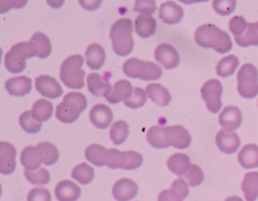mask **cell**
<instances>
[{
	"label": "cell",
	"instance_id": "obj_47",
	"mask_svg": "<svg viewBox=\"0 0 258 201\" xmlns=\"http://www.w3.org/2000/svg\"><path fill=\"white\" fill-rule=\"evenodd\" d=\"M126 153V163L123 170H135L141 166L143 162L142 156L134 150H128Z\"/></svg>",
	"mask_w": 258,
	"mask_h": 201
},
{
	"label": "cell",
	"instance_id": "obj_7",
	"mask_svg": "<svg viewBox=\"0 0 258 201\" xmlns=\"http://www.w3.org/2000/svg\"><path fill=\"white\" fill-rule=\"evenodd\" d=\"M238 92L245 99H252L258 94V71L252 64H244L237 75Z\"/></svg>",
	"mask_w": 258,
	"mask_h": 201
},
{
	"label": "cell",
	"instance_id": "obj_1",
	"mask_svg": "<svg viewBox=\"0 0 258 201\" xmlns=\"http://www.w3.org/2000/svg\"><path fill=\"white\" fill-rule=\"evenodd\" d=\"M196 42L205 48H213L219 54L231 51L233 43L230 35L215 24H203L195 32Z\"/></svg>",
	"mask_w": 258,
	"mask_h": 201
},
{
	"label": "cell",
	"instance_id": "obj_27",
	"mask_svg": "<svg viewBox=\"0 0 258 201\" xmlns=\"http://www.w3.org/2000/svg\"><path fill=\"white\" fill-rule=\"evenodd\" d=\"M136 33L141 37H149L156 31V20L151 15H138L135 19Z\"/></svg>",
	"mask_w": 258,
	"mask_h": 201
},
{
	"label": "cell",
	"instance_id": "obj_32",
	"mask_svg": "<svg viewBox=\"0 0 258 201\" xmlns=\"http://www.w3.org/2000/svg\"><path fill=\"white\" fill-rule=\"evenodd\" d=\"M53 111V106L50 101L46 99H39L37 100L31 109V113L33 117L38 121V122H44L50 118L52 115Z\"/></svg>",
	"mask_w": 258,
	"mask_h": 201
},
{
	"label": "cell",
	"instance_id": "obj_25",
	"mask_svg": "<svg viewBox=\"0 0 258 201\" xmlns=\"http://www.w3.org/2000/svg\"><path fill=\"white\" fill-rule=\"evenodd\" d=\"M87 84L89 91L95 96H106L112 90V86L108 81H104L101 75L97 73H91L88 75Z\"/></svg>",
	"mask_w": 258,
	"mask_h": 201
},
{
	"label": "cell",
	"instance_id": "obj_24",
	"mask_svg": "<svg viewBox=\"0 0 258 201\" xmlns=\"http://www.w3.org/2000/svg\"><path fill=\"white\" fill-rule=\"evenodd\" d=\"M238 162L245 169L258 167V145L249 143L244 145L238 154Z\"/></svg>",
	"mask_w": 258,
	"mask_h": 201
},
{
	"label": "cell",
	"instance_id": "obj_37",
	"mask_svg": "<svg viewBox=\"0 0 258 201\" xmlns=\"http://www.w3.org/2000/svg\"><path fill=\"white\" fill-rule=\"evenodd\" d=\"M30 41L34 42L38 47V58L39 59H45L47 58L51 53V44L49 38L42 32H35L31 38Z\"/></svg>",
	"mask_w": 258,
	"mask_h": 201
},
{
	"label": "cell",
	"instance_id": "obj_39",
	"mask_svg": "<svg viewBox=\"0 0 258 201\" xmlns=\"http://www.w3.org/2000/svg\"><path fill=\"white\" fill-rule=\"evenodd\" d=\"M19 123L22 129L29 133H36L41 129V122L33 117L31 111L23 112L19 117Z\"/></svg>",
	"mask_w": 258,
	"mask_h": 201
},
{
	"label": "cell",
	"instance_id": "obj_6",
	"mask_svg": "<svg viewBox=\"0 0 258 201\" xmlns=\"http://www.w3.org/2000/svg\"><path fill=\"white\" fill-rule=\"evenodd\" d=\"M123 72L129 78H138L145 81L158 80L162 76V70L158 65L137 58L127 60L123 65Z\"/></svg>",
	"mask_w": 258,
	"mask_h": 201
},
{
	"label": "cell",
	"instance_id": "obj_45",
	"mask_svg": "<svg viewBox=\"0 0 258 201\" xmlns=\"http://www.w3.org/2000/svg\"><path fill=\"white\" fill-rule=\"evenodd\" d=\"M248 26V22L246 19L241 15H236L230 19L229 22V29L234 34V36L242 35Z\"/></svg>",
	"mask_w": 258,
	"mask_h": 201
},
{
	"label": "cell",
	"instance_id": "obj_19",
	"mask_svg": "<svg viewBox=\"0 0 258 201\" xmlns=\"http://www.w3.org/2000/svg\"><path fill=\"white\" fill-rule=\"evenodd\" d=\"M21 164L27 171H34L40 168L43 163V156L38 145H28L21 152Z\"/></svg>",
	"mask_w": 258,
	"mask_h": 201
},
{
	"label": "cell",
	"instance_id": "obj_53",
	"mask_svg": "<svg viewBox=\"0 0 258 201\" xmlns=\"http://www.w3.org/2000/svg\"><path fill=\"white\" fill-rule=\"evenodd\" d=\"M225 201H244V200L238 196H230Z\"/></svg>",
	"mask_w": 258,
	"mask_h": 201
},
{
	"label": "cell",
	"instance_id": "obj_44",
	"mask_svg": "<svg viewBox=\"0 0 258 201\" xmlns=\"http://www.w3.org/2000/svg\"><path fill=\"white\" fill-rule=\"evenodd\" d=\"M236 4V0H214L213 8L218 14L222 16H227L235 10Z\"/></svg>",
	"mask_w": 258,
	"mask_h": 201
},
{
	"label": "cell",
	"instance_id": "obj_52",
	"mask_svg": "<svg viewBox=\"0 0 258 201\" xmlns=\"http://www.w3.org/2000/svg\"><path fill=\"white\" fill-rule=\"evenodd\" d=\"M178 1L183 4H192V3H198V2H206L208 0H178Z\"/></svg>",
	"mask_w": 258,
	"mask_h": 201
},
{
	"label": "cell",
	"instance_id": "obj_3",
	"mask_svg": "<svg viewBox=\"0 0 258 201\" xmlns=\"http://www.w3.org/2000/svg\"><path fill=\"white\" fill-rule=\"evenodd\" d=\"M38 56V47L32 41L14 44L5 55V67L12 74H19L26 67V59Z\"/></svg>",
	"mask_w": 258,
	"mask_h": 201
},
{
	"label": "cell",
	"instance_id": "obj_29",
	"mask_svg": "<svg viewBox=\"0 0 258 201\" xmlns=\"http://www.w3.org/2000/svg\"><path fill=\"white\" fill-rule=\"evenodd\" d=\"M241 187L246 200L255 201L258 198V172L247 173Z\"/></svg>",
	"mask_w": 258,
	"mask_h": 201
},
{
	"label": "cell",
	"instance_id": "obj_46",
	"mask_svg": "<svg viewBox=\"0 0 258 201\" xmlns=\"http://www.w3.org/2000/svg\"><path fill=\"white\" fill-rule=\"evenodd\" d=\"M156 10L155 0H135L134 11L143 15H151Z\"/></svg>",
	"mask_w": 258,
	"mask_h": 201
},
{
	"label": "cell",
	"instance_id": "obj_34",
	"mask_svg": "<svg viewBox=\"0 0 258 201\" xmlns=\"http://www.w3.org/2000/svg\"><path fill=\"white\" fill-rule=\"evenodd\" d=\"M238 66H239V59L234 55H230L223 58L218 63L216 67V72L220 77H228L235 73Z\"/></svg>",
	"mask_w": 258,
	"mask_h": 201
},
{
	"label": "cell",
	"instance_id": "obj_36",
	"mask_svg": "<svg viewBox=\"0 0 258 201\" xmlns=\"http://www.w3.org/2000/svg\"><path fill=\"white\" fill-rule=\"evenodd\" d=\"M94 169L86 163L79 164L72 171V177L79 183L86 185L92 182L94 179Z\"/></svg>",
	"mask_w": 258,
	"mask_h": 201
},
{
	"label": "cell",
	"instance_id": "obj_48",
	"mask_svg": "<svg viewBox=\"0 0 258 201\" xmlns=\"http://www.w3.org/2000/svg\"><path fill=\"white\" fill-rule=\"evenodd\" d=\"M27 201H51V196L45 188H33L28 193Z\"/></svg>",
	"mask_w": 258,
	"mask_h": 201
},
{
	"label": "cell",
	"instance_id": "obj_26",
	"mask_svg": "<svg viewBox=\"0 0 258 201\" xmlns=\"http://www.w3.org/2000/svg\"><path fill=\"white\" fill-rule=\"evenodd\" d=\"M105 51L99 43H92L87 47L86 60L87 65L92 70H99L105 63Z\"/></svg>",
	"mask_w": 258,
	"mask_h": 201
},
{
	"label": "cell",
	"instance_id": "obj_49",
	"mask_svg": "<svg viewBox=\"0 0 258 201\" xmlns=\"http://www.w3.org/2000/svg\"><path fill=\"white\" fill-rule=\"evenodd\" d=\"M28 0H0V12L5 13L11 8L20 9L27 4Z\"/></svg>",
	"mask_w": 258,
	"mask_h": 201
},
{
	"label": "cell",
	"instance_id": "obj_18",
	"mask_svg": "<svg viewBox=\"0 0 258 201\" xmlns=\"http://www.w3.org/2000/svg\"><path fill=\"white\" fill-rule=\"evenodd\" d=\"M159 18L166 24H176L183 16V9L173 1H166L160 5Z\"/></svg>",
	"mask_w": 258,
	"mask_h": 201
},
{
	"label": "cell",
	"instance_id": "obj_50",
	"mask_svg": "<svg viewBox=\"0 0 258 201\" xmlns=\"http://www.w3.org/2000/svg\"><path fill=\"white\" fill-rule=\"evenodd\" d=\"M81 6L86 10H97L102 4V0H79Z\"/></svg>",
	"mask_w": 258,
	"mask_h": 201
},
{
	"label": "cell",
	"instance_id": "obj_23",
	"mask_svg": "<svg viewBox=\"0 0 258 201\" xmlns=\"http://www.w3.org/2000/svg\"><path fill=\"white\" fill-rule=\"evenodd\" d=\"M146 94L152 102L160 107L167 106L171 100L169 91L158 83L148 84L146 87Z\"/></svg>",
	"mask_w": 258,
	"mask_h": 201
},
{
	"label": "cell",
	"instance_id": "obj_35",
	"mask_svg": "<svg viewBox=\"0 0 258 201\" xmlns=\"http://www.w3.org/2000/svg\"><path fill=\"white\" fill-rule=\"evenodd\" d=\"M129 134V125L124 120H118L113 123L110 129V138L114 144L123 143Z\"/></svg>",
	"mask_w": 258,
	"mask_h": 201
},
{
	"label": "cell",
	"instance_id": "obj_13",
	"mask_svg": "<svg viewBox=\"0 0 258 201\" xmlns=\"http://www.w3.org/2000/svg\"><path fill=\"white\" fill-rule=\"evenodd\" d=\"M16 148L10 142H0V172L3 175L12 174L16 168Z\"/></svg>",
	"mask_w": 258,
	"mask_h": 201
},
{
	"label": "cell",
	"instance_id": "obj_14",
	"mask_svg": "<svg viewBox=\"0 0 258 201\" xmlns=\"http://www.w3.org/2000/svg\"><path fill=\"white\" fill-rule=\"evenodd\" d=\"M112 193L117 201H129L136 197L138 186L131 179H120L114 184Z\"/></svg>",
	"mask_w": 258,
	"mask_h": 201
},
{
	"label": "cell",
	"instance_id": "obj_12",
	"mask_svg": "<svg viewBox=\"0 0 258 201\" xmlns=\"http://www.w3.org/2000/svg\"><path fill=\"white\" fill-rule=\"evenodd\" d=\"M216 143L221 152L231 155L238 150L241 140L237 132L234 130L221 129L216 135Z\"/></svg>",
	"mask_w": 258,
	"mask_h": 201
},
{
	"label": "cell",
	"instance_id": "obj_38",
	"mask_svg": "<svg viewBox=\"0 0 258 201\" xmlns=\"http://www.w3.org/2000/svg\"><path fill=\"white\" fill-rule=\"evenodd\" d=\"M38 147L40 148L42 156H43V164L46 166H51L53 164L56 163V161L58 160V150L56 148V146L54 144H52L51 142H39Z\"/></svg>",
	"mask_w": 258,
	"mask_h": 201
},
{
	"label": "cell",
	"instance_id": "obj_16",
	"mask_svg": "<svg viewBox=\"0 0 258 201\" xmlns=\"http://www.w3.org/2000/svg\"><path fill=\"white\" fill-rule=\"evenodd\" d=\"M219 123L226 130H235L242 123V112L237 106L225 107L219 115Z\"/></svg>",
	"mask_w": 258,
	"mask_h": 201
},
{
	"label": "cell",
	"instance_id": "obj_41",
	"mask_svg": "<svg viewBox=\"0 0 258 201\" xmlns=\"http://www.w3.org/2000/svg\"><path fill=\"white\" fill-rule=\"evenodd\" d=\"M126 163V153L117 148H110L108 152L107 167L110 169H123Z\"/></svg>",
	"mask_w": 258,
	"mask_h": 201
},
{
	"label": "cell",
	"instance_id": "obj_43",
	"mask_svg": "<svg viewBox=\"0 0 258 201\" xmlns=\"http://www.w3.org/2000/svg\"><path fill=\"white\" fill-rule=\"evenodd\" d=\"M147 100V94H146V91H144L142 88H139V87H136L133 89V93L131 95V97L124 101L125 105L129 108H139V107H142L145 102Z\"/></svg>",
	"mask_w": 258,
	"mask_h": 201
},
{
	"label": "cell",
	"instance_id": "obj_42",
	"mask_svg": "<svg viewBox=\"0 0 258 201\" xmlns=\"http://www.w3.org/2000/svg\"><path fill=\"white\" fill-rule=\"evenodd\" d=\"M184 181L190 187L199 186L204 181V172L203 170L196 164H191L188 171L183 175Z\"/></svg>",
	"mask_w": 258,
	"mask_h": 201
},
{
	"label": "cell",
	"instance_id": "obj_21",
	"mask_svg": "<svg viewBox=\"0 0 258 201\" xmlns=\"http://www.w3.org/2000/svg\"><path fill=\"white\" fill-rule=\"evenodd\" d=\"M132 93H133V88L131 83L127 80H119L114 84L111 92L107 94L105 98L110 103L116 104L121 101L128 100L131 97Z\"/></svg>",
	"mask_w": 258,
	"mask_h": 201
},
{
	"label": "cell",
	"instance_id": "obj_33",
	"mask_svg": "<svg viewBox=\"0 0 258 201\" xmlns=\"http://www.w3.org/2000/svg\"><path fill=\"white\" fill-rule=\"evenodd\" d=\"M148 142L156 148H166L169 146L165 138V127L154 125L150 127L146 134Z\"/></svg>",
	"mask_w": 258,
	"mask_h": 201
},
{
	"label": "cell",
	"instance_id": "obj_17",
	"mask_svg": "<svg viewBox=\"0 0 258 201\" xmlns=\"http://www.w3.org/2000/svg\"><path fill=\"white\" fill-rule=\"evenodd\" d=\"M90 120L97 128H107L113 120L112 110L107 105L97 104L90 111Z\"/></svg>",
	"mask_w": 258,
	"mask_h": 201
},
{
	"label": "cell",
	"instance_id": "obj_9",
	"mask_svg": "<svg viewBox=\"0 0 258 201\" xmlns=\"http://www.w3.org/2000/svg\"><path fill=\"white\" fill-rule=\"evenodd\" d=\"M155 60L165 69L170 70L178 66L180 58L177 51L169 43H160L154 52Z\"/></svg>",
	"mask_w": 258,
	"mask_h": 201
},
{
	"label": "cell",
	"instance_id": "obj_15",
	"mask_svg": "<svg viewBox=\"0 0 258 201\" xmlns=\"http://www.w3.org/2000/svg\"><path fill=\"white\" fill-rule=\"evenodd\" d=\"M188 195V185L187 183L178 178L173 181L171 189L163 190L158 195V201H183Z\"/></svg>",
	"mask_w": 258,
	"mask_h": 201
},
{
	"label": "cell",
	"instance_id": "obj_51",
	"mask_svg": "<svg viewBox=\"0 0 258 201\" xmlns=\"http://www.w3.org/2000/svg\"><path fill=\"white\" fill-rule=\"evenodd\" d=\"M46 2L52 8H59L63 5L64 0H46Z\"/></svg>",
	"mask_w": 258,
	"mask_h": 201
},
{
	"label": "cell",
	"instance_id": "obj_30",
	"mask_svg": "<svg viewBox=\"0 0 258 201\" xmlns=\"http://www.w3.org/2000/svg\"><path fill=\"white\" fill-rule=\"evenodd\" d=\"M190 165L189 158L185 154L181 153L173 154L167 160L168 169L178 176H183L188 171Z\"/></svg>",
	"mask_w": 258,
	"mask_h": 201
},
{
	"label": "cell",
	"instance_id": "obj_4",
	"mask_svg": "<svg viewBox=\"0 0 258 201\" xmlns=\"http://www.w3.org/2000/svg\"><path fill=\"white\" fill-rule=\"evenodd\" d=\"M87 107V99L80 92H70L56 106L55 117L62 123L75 122Z\"/></svg>",
	"mask_w": 258,
	"mask_h": 201
},
{
	"label": "cell",
	"instance_id": "obj_20",
	"mask_svg": "<svg viewBox=\"0 0 258 201\" xmlns=\"http://www.w3.org/2000/svg\"><path fill=\"white\" fill-rule=\"evenodd\" d=\"M58 201H77L81 196L80 187L70 180L60 181L54 189Z\"/></svg>",
	"mask_w": 258,
	"mask_h": 201
},
{
	"label": "cell",
	"instance_id": "obj_2",
	"mask_svg": "<svg viewBox=\"0 0 258 201\" xmlns=\"http://www.w3.org/2000/svg\"><path fill=\"white\" fill-rule=\"evenodd\" d=\"M132 21L129 18H121L114 22L110 30V38L114 52L121 57L128 56L134 46L132 37Z\"/></svg>",
	"mask_w": 258,
	"mask_h": 201
},
{
	"label": "cell",
	"instance_id": "obj_11",
	"mask_svg": "<svg viewBox=\"0 0 258 201\" xmlns=\"http://www.w3.org/2000/svg\"><path fill=\"white\" fill-rule=\"evenodd\" d=\"M36 90L48 99H56L62 95V88L59 83L48 75H40L35 79Z\"/></svg>",
	"mask_w": 258,
	"mask_h": 201
},
{
	"label": "cell",
	"instance_id": "obj_28",
	"mask_svg": "<svg viewBox=\"0 0 258 201\" xmlns=\"http://www.w3.org/2000/svg\"><path fill=\"white\" fill-rule=\"evenodd\" d=\"M108 152L109 149L105 148L104 146L97 143H93L86 148L85 157L90 163L94 164L95 166L102 167L107 165Z\"/></svg>",
	"mask_w": 258,
	"mask_h": 201
},
{
	"label": "cell",
	"instance_id": "obj_22",
	"mask_svg": "<svg viewBox=\"0 0 258 201\" xmlns=\"http://www.w3.org/2000/svg\"><path fill=\"white\" fill-rule=\"evenodd\" d=\"M5 88L8 93L13 96L27 95L32 89L31 79L26 76H18L8 79L5 83Z\"/></svg>",
	"mask_w": 258,
	"mask_h": 201
},
{
	"label": "cell",
	"instance_id": "obj_8",
	"mask_svg": "<svg viewBox=\"0 0 258 201\" xmlns=\"http://www.w3.org/2000/svg\"><path fill=\"white\" fill-rule=\"evenodd\" d=\"M222 84L217 79H211L203 85L201 89V95L206 102L207 108L210 112L218 113L220 111L222 107Z\"/></svg>",
	"mask_w": 258,
	"mask_h": 201
},
{
	"label": "cell",
	"instance_id": "obj_5",
	"mask_svg": "<svg viewBox=\"0 0 258 201\" xmlns=\"http://www.w3.org/2000/svg\"><path fill=\"white\" fill-rule=\"evenodd\" d=\"M84 59L81 55H73L60 66V80L71 89H81L85 85V71L82 69Z\"/></svg>",
	"mask_w": 258,
	"mask_h": 201
},
{
	"label": "cell",
	"instance_id": "obj_31",
	"mask_svg": "<svg viewBox=\"0 0 258 201\" xmlns=\"http://www.w3.org/2000/svg\"><path fill=\"white\" fill-rule=\"evenodd\" d=\"M235 41L242 47L258 45V21L248 22L246 31L242 35L236 36Z\"/></svg>",
	"mask_w": 258,
	"mask_h": 201
},
{
	"label": "cell",
	"instance_id": "obj_10",
	"mask_svg": "<svg viewBox=\"0 0 258 201\" xmlns=\"http://www.w3.org/2000/svg\"><path fill=\"white\" fill-rule=\"evenodd\" d=\"M165 138L169 145L175 148L183 149L189 146L191 136L189 132L181 125H172L165 127Z\"/></svg>",
	"mask_w": 258,
	"mask_h": 201
},
{
	"label": "cell",
	"instance_id": "obj_40",
	"mask_svg": "<svg viewBox=\"0 0 258 201\" xmlns=\"http://www.w3.org/2000/svg\"><path fill=\"white\" fill-rule=\"evenodd\" d=\"M24 175L26 179L34 185H45L50 181V175L44 168H39L34 171L25 170Z\"/></svg>",
	"mask_w": 258,
	"mask_h": 201
}]
</instances>
